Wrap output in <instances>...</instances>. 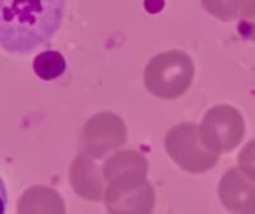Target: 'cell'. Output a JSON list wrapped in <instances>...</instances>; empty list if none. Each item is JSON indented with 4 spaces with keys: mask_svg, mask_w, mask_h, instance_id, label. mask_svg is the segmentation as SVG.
Segmentation results:
<instances>
[{
    "mask_svg": "<svg viewBox=\"0 0 255 214\" xmlns=\"http://www.w3.org/2000/svg\"><path fill=\"white\" fill-rule=\"evenodd\" d=\"M192 59L179 50L155 56L144 69V85L156 97L177 99L186 93L194 79Z\"/></svg>",
    "mask_w": 255,
    "mask_h": 214,
    "instance_id": "7a4b0ae2",
    "label": "cell"
},
{
    "mask_svg": "<svg viewBox=\"0 0 255 214\" xmlns=\"http://www.w3.org/2000/svg\"><path fill=\"white\" fill-rule=\"evenodd\" d=\"M239 168L251 178L255 181V140L249 141L242 151L239 153L237 157Z\"/></svg>",
    "mask_w": 255,
    "mask_h": 214,
    "instance_id": "4fadbf2b",
    "label": "cell"
},
{
    "mask_svg": "<svg viewBox=\"0 0 255 214\" xmlns=\"http://www.w3.org/2000/svg\"><path fill=\"white\" fill-rule=\"evenodd\" d=\"M69 181L74 192L80 198L93 202L104 199L105 180L102 166H98L93 157L83 153L77 156L69 168Z\"/></svg>",
    "mask_w": 255,
    "mask_h": 214,
    "instance_id": "9c48e42d",
    "label": "cell"
},
{
    "mask_svg": "<svg viewBox=\"0 0 255 214\" xmlns=\"http://www.w3.org/2000/svg\"><path fill=\"white\" fill-rule=\"evenodd\" d=\"M17 214H66L60 193L48 186H32L23 192Z\"/></svg>",
    "mask_w": 255,
    "mask_h": 214,
    "instance_id": "30bf717a",
    "label": "cell"
},
{
    "mask_svg": "<svg viewBox=\"0 0 255 214\" xmlns=\"http://www.w3.org/2000/svg\"><path fill=\"white\" fill-rule=\"evenodd\" d=\"M66 0H0V47L30 54L59 32Z\"/></svg>",
    "mask_w": 255,
    "mask_h": 214,
    "instance_id": "6da1fadb",
    "label": "cell"
},
{
    "mask_svg": "<svg viewBox=\"0 0 255 214\" xmlns=\"http://www.w3.org/2000/svg\"><path fill=\"white\" fill-rule=\"evenodd\" d=\"M218 193L222 205L234 214H255V181L240 168H230L222 175Z\"/></svg>",
    "mask_w": 255,
    "mask_h": 214,
    "instance_id": "52a82bcc",
    "label": "cell"
},
{
    "mask_svg": "<svg viewBox=\"0 0 255 214\" xmlns=\"http://www.w3.org/2000/svg\"><path fill=\"white\" fill-rule=\"evenodd\" d=\"M6 205H8V192L2 177H0V214L6 213Z\"/></svg>",
    "mask_w": 255,
    "mask_h": 214,
    "instance_id": "9a60e30c",
    "label": "cell"
},
{
    "mask_svg": "<svg viewBox=\"0 0 255 214\" xmlns=\"http://www.w3.org/2000/svg\"><path fill=\"white\" fill-rule=\"evenodd\" d=\"M128 131L125 122L113 113H98L83 126L80 151L93 159H102L110 151L125 145Z\"/></svg>",
    "mask_w": 255,
    "mask_h": 214,
    "instance_id": "5b68a950",
    "label": "cell"
},
{
    "mask_svg": "<svg viewBox=\"0 0 255 214\" xmlns=\"http://www.w3.org/2000/svg\"><path fill=\"white\" fill-rule=\"evenodd\" d=\"M167 154L186 172L203 174L219 160V154L209 151L200 138V129L194 123L173 126L164 140Z\"/></svg>",
    "mask_w": 255,
    "mask_h": 214,
    "instance_id": "3957f363",
    "label": "cell"
},
{
    "mask_svg": "<svg viewBox=\"0 0 255 214\" xmlns=\"http://www.w3.org/2000/svg\"><path fill=\"white\" fill-rule=\"evenodd\" d=\"M33 71L41 79L51 81L63 75L66 71V60L59 51H44L35 57Z\"/></svg>",
    "mask_w": 255,
    "mask_h": 214,
    "instance_id": "7c38bea8",
    "label": "cell"
},
{
    "mask_svg": "<svg viewBox=\"0 0 255 214\" xmlns=\"http://www.w3.org/2000/svg\"><path fill=\"white\" fill-rule=\"evenodd\" d=\"M149 162L135 150H122L110 156L102 165L107 184H132L147 180Z\"/></svg>",
    "mask_w": 255,
    "mask_h": 214,
    "instance_id": "ba28073f",
    "label": "cell"
},
{
    "mask_svg": "<svg viewBox=\"0 0 255 214\" xmlns=\"http://www.w3.org/2000/svg\"><path fill=\"white\" fill-rule=\"evenodd\" d=\"M207 14L221 21L255 17V0H201Z\"/></svg>",
    "mask_w": 255,
    "mask_h": 214,
    "instance_id": "8fae6325",
    "label": "cell"
},
{
    "mask_svg": "<svg viewBox=\"0 0 255 214\" xmlns=\"http://www.w3.org/2000/svg\"><path fill=\"white\" fill-rule=\"evenodd\" d=\"M239 33L248 39L255 42V17L252 18H245V20H239V26H237Z\"/></svg>",
    "mask_w": 255,
    "mask_h": 214,
    "instance_id": "5bb4252c",
    "label": "cell"
},
{
    "mask_svg": "<svg viewBox=\"0 0 255 214\" xmlns=\"http://www.w3.org/2000/svg\"><path fill=\"white\" fill-rule=\"evenodd\" d=\"M104 201L108 214H152L156 195L152 184L144 180L120 186L107 184Z\"/></svg>",
    "mask_w": 255,
    "mask_h": 214,
    "instance_id": "8992f818",
    "label": "cell"
},
{
    "mask_svg": "<svg viewBox=\"0 0 255 214\" xmlns=\"http://www.w3.org/2000/svg\"><path fill=\"white\" fill-rule=\"evenodd\" d=\"M200 138L204 147L215 153L233 151L245 137V120L231 105H215L204 114L200 125Z\"/></svg>",
    "mask_w": 255,
    "mask_h": 214,
    "instance_id": "277c9868",
    "label": "cell"
}]
</instances>
